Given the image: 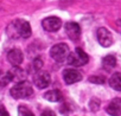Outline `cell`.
<instances>
[{
  "mask_svg": "<svg viewBox=\"0 0 121 116\" xmlns=\"http://www.w3.org/2000/svg\"><path fill=\"white\" fill-rule=\"evenodd\" d=\"M10 76L9 72H4V71H0V88H4L10 83Z\"/></svg>",
  "mask_w": 121,
  "mask_h": 116,
  "instance_id": "16",
  "label": "cell"
},
{
  "mask_svg": "<svg viewBox=\"0 0 121 116\" xmlns=\"http://www.w3.org/2000/svg\"><path fill=\"white\" fill-rule=\"evenodd\" d=\"M43 25V29L48 32H56L60 29L62 26V20L57 17H49V18H45L42 23Z\"/></svg>",
  "mask_w": 121,
  "mask_h": 116,
  "instance_id": "5",
  "label": "cell"
},
{
  "mask_svg": "<svg viewBox=\"0 0 121 116\" xmlns=\"http://www.w3.org/2000/svg\"><path fill=\"white\" fill-rule=\"evenodd\" d=\"M44 98L49 102H60L63 101V95L59 90H50L44 94Z\"/></svg>",
  "mask_w": 121,
  "mask_h": 116,
  "instance_id": "13",
  "label": "cell"
},
{
  "mask_svg": "<svg viewBox=\"0 0 121 116\" xmlns=\"http://www.w3.org/2000/svg\"><path fill=\"white\" fill-rule=\"evenodd\" d=\"M7 32L10 37H13V38H29L32 33V30H31L30 24L26 20L18 19V20H14L9 26Z\"/></svg>",
  "mask_w": 121,
  "mask_h": 116,
  "instance_id": "1",
  "label": "cell"
},
{
  "mask_svg": "<svg viewBox=\"0 0 121 116\" xmlns=\"http://www.w3.org/2000/svg\"><path fill=\"white\" fill-rule=\"evenodd\" d=\"M45 115H52V116H53L55 114L51 112V111H44V112H43V116H45Z\"/></svg>",
  "mask_w": 121,
  "mask_h": 116,
  "instance_id": "21",
  "label": "cell"
},
{
  "mask_svg": "<svg viewBox=\"0 0 121 116\" xmlns=\"http://www.w3.org/2000/svg\"><path fill=\"white\" fill-rule=\"evenodd\" d=\"M9 76H10V81L11 82H20L24 81L26 78V74L23 69H20L19 66H13L12 70L9 71Z\"/></svg>",
  "mask_w": 121,
  "mask_h": 116,
  "instance_id": "11",
  "label": "cell"
},
{
  "mask_svg": "<svg viewBox=\"0 0 121 116\" xmlns=\"http://www.w3.org/2000/svg\"><path fill=\"white\" fill-rule=\"evenodd\" d=\"M89 61V57L88 54L81 49V47H77L75 49L74 52L69 53L68 58H67V62L68 64L73 65V66H82V65H86Z\"/></svg>",
  "mask_w": 121,
  "mask_h": 116,
  "instance_id": "3",
  "label": "cell"
},
{
  "mask_svg": "<svg viewBox=\"0 0 121 116\" xmlns=\"http://www.w3.org/2000/svg\"><path fill=\"white\" fill-rule=\"evenodd\" d=\"M69 53H70L69 46L67 44H64V43L56 44L50 50V56H51L52 59L56 61V62H64V61H67Z\"/></svg>",
  "mask_w": 121,
  "mask_h": 116,
  "instance_id": "4",
  "label": "cell"
},
{
  "mask_svg": "<svg viewBox=\"0 0 121 116\" xmlns=\"http://www.w3.org/2000/svg\"><path fill=\"white\" fill-rule=\"evenodd\" d=\"M18 114L19 115H30V116H33V112L30 111V109L25 105H19L18 107Z\"/></svg>",
  "mask_w": 121,
  "mask_h": 116,
  "instance_id": "17",
  "label": "cell"
},
{
  "mask_svg": "<svg viewBox=\"0 0 121 116\" xmlns=\"http://www.w3.org/2000/svg\"><path fill=\"white\" fill-rule=\"evenodd\" d=\"M115 65H116V58L114 56H112V54L106 56L103 59H102V66L107 71H110Z\"/></svg>",
  "mask_w": 121,
  "mask_h": 116,
  "instance_id": "15",
  "label": "cell"
},
{
  "mask_svg": "<svg viewBox=\"0 0 121 116\" xmlns=\"http://www.w3.org/2000/svg\"><path fill=\"white\" fill-rule=\"evenodd\" d=\"M33 82H35V85L38 88V89H45L46 87H49L50 82H51V77L48 72L45 71H38L36 75H35V78H33Z\"/></svg>",
  "mask_w": 121,
  "mask_h": 116,
  "instance_id": "7",
  "label": "cell"
},
{
  "mask_svg": "<svg viewBox=\"0 0 121 116\" xmlns=\"http://www.w3.org/2000/svg\"><path fill=\"white\" fill-rule=\"evenodd\" d=\"M107 112L113 116L121 115V98H114L107 107Z\"/></svg>",
  "mask_w": 121,
  "mask_h": 116,
  "instance_id": "12",
  "label": "cell"
},
{
  "mask_svg": "<svg viewBox=\"0 0 121 116\" xmlns=\"http://www.w3.org/2000/svg\"><path fill=\"white\" fill-rule=\"evenodd\" d=\"M0 116H9V112L5 110V108L3 105L0 107Z\"/></svg>",
  "mask_w": 121,
  "mask_h": 116,
  "instance_id": "20",
  "label": "cell"
},
{
  "mask_svg": "<svg viewBox=\"0 0 121 116\" xmlns=\"http://www.w3.org/2000/svg\"><path fill=\"white\" fill-rule=\"evenodd\" d=\"M97 34V40L99 43L101 44V46L103 47H109L112 44H113V37H112V33L104 29V27H100L96 32Z\"/></svg>",
  "mask_w": 121,
  "mask_h": 116,
  "instance_id": "6",
  "label": "cell"
},
{
  "mask_svg": "<svg viewBox=\"0 0 121 116\" xmlns=\"http://www.w3.org/2000/svg\"><path fill=\"white\" fill-rule=\"evenodd\" d=\"M89 81L91 83H96V84H103L104 83V77H101V76H93L89 78Z\"/></svg>",
  "mask_w": 121,
  "mask_h": 116,
  "instance_id": "18",
  "label": "cell"
},
{
  "mask_svg": "<svg viewBox=\"0 0 121 116\" xmlns=\"http://www.w3.org/2000/svg\"><path fill=\"white\" fill-rule=\"evenodd\" d=\"M7 59L13 66H19L23 63V59H24L23 52L19 49H12L7 53Z\"/></svg>",
  "mask_w": 121,
  "mask_h": 116,
  "instance_id": "10",
  "label": "cell"
},
{
  "mask_svg": "<svg viewBox=\"0 0 121 116\" xmlns=\"http://www.w3.org/2000/svg\"><path fill=\"white\" fill-rule=\"evenodd\" d=\"M109 85L114 90L121 91V72H115L112 75V77L109 78Z\"/></svg>",
  "mask_w": 121,
  "mask_h": 116,
  "instance_id": "14",
  "label": "cell"
},
{
  "mask_svg": "<svg viewBox=\"0 0 121 116\" xmlns=\"http://www.w3.org/2000/svg\"><path fill=\"white\" fill-rule=\"evenodd\" d=\"M33 63H35V69H36L37 71H38V70H39V69L42 68V65H43V64H42V61L39 59V58H37V59H35V62H33Z\"/></svg>",
  "mask_w": 121,
  "mask_h": 116,
  "instance_id": "19",
  "label": "cell"
},
{
  "mask_svg": "<svg viewBox=\"0 0 121 116\" xmlns=\"http://www.w3.org/2000/svg\"><path fill=\"white\" fill-rule=\"evenodd\" d=\"M65 33L69 39L71 40H77L81 36V27L77 23L70 21L65 24Z\"/></svg>",
  "mask_w": 121,
  "mask_h": 116,
  "instance_id": "9",
  "label": "cell"
},
{
  "mask_svg": "<svg viewBox=\"0 0 121 116\" xmlns=\"http://www.w3.org/2000/svg\"><path fill=\"white\" fill-rule=\"evenodd\" d=\"M11 96L16 99H20V98H27L33 94V89L31 87V84L27 81H20L17 82L14 84V87H12L11 89Z\"/></svg>",
  "mask_w": 121,
  "mask_h": 116,
  "instance_id": "2",
  "label": "cell"
},
{
  "mask_svg": "<svg viewBox=\"0 0 121 116\" xmlns=\"http://www.w3.org/2000/svg\"><path fill=\"white\" fill-rule=\"evenodd\" d=\"M63 79L68 85H70V84L80 82L82 79V75L80 71H77L75 69H65L63 71Z\"/></svg>",
  "mask_w": 121,
  "mask_h": 116,
  "instance_id": "8",
  "label": "cell"
}]
</instances>
